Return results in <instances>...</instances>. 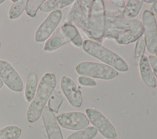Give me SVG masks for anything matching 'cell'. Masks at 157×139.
Wrapping results in <instances>:
<instances>
[{
    "mask_svg": "<svg viewBox=\"0 0 157 139\" xmlns=\"http://www.w3.org/2000/svg\"><path fill=\"white\" fill-rule=\"evenodd\" d=\"M78 82L80 85L85 86H94L97 84L93 78L85 76L78 77Z\"/></svg>",
    "mask_w": 157,
    "mask_h": 139,
    "instance_id": "obj_24",
    "label": "cell"
},
{
    "mask_svg": "<svg viewBox=\"0 0 157 139\" xmlns=\"http://www.w3.org/2000/svg\"><path fill=\"white\" fill-rule=\"evenodd\" d=\"M21 129L16 126H8L0 129V139H18Z\"/></svg>",
    "mask_w": 157,
    "mask_h": 139,
    "instance_id": "obj_20",
    "label": "cell"
},
{
    "mask_svg": "<svg viewBox=\"0 0 157 139\" xmlns=\"http://www.w3.org/2000/svg\"><path fill=\"white\" fill-rule=\"evenodd\" d=\"M82 48L89 55L104 62L105 64L119 72H124L129 70L128 64L122 57L98 42L86 39L83 42Z\"/></svg>",
    "mask_w": 157,
    "mask_h": 139,
    "instance_id": "obj_3",
    "label": "cell"
},
{
    "mask_svg": "<svg viewBox=\"0 0 157 139\" xmlns=\"http://www.w3.org/2000/svg\"><path fill=\"white\" fill-rule=\"evenodd\" d=\"M148 59L153 71L157 75V57L154 55H150Z\"/></svg>",
    "mask_w": 157,
    "mask_h": 139,
    "instance_id": "obj_25",
    "label": "cell"
},
{
    "mask_svg": "<svg viewBox=\"0 0 157 139\" xmlns=\"http://www.w3.org/2000/svg\"><path fill=\"white\" fill-rule=\"evenodd\" d=\"M13 3L12 4L9 12L8 15L10 19L15 20L20 17L23 11L25 9L26 0H18V1H12Z\"/></svg>",
    "mask_w": 157,
    "mask_h": 139,
    "instance_id": "obj_21",
    "label": "cell"
},
{
    "mask_svg": "<svg viewBox=\"0 0 157 139\" xmlns=\"http://www.w3.org/2000/svg\"><path fill=\"white\" fill-rule=\"evenodd\" d=\"M3 85H4V83L2 82V81L1 80V79L0 78V89H1L3 86Z\"/></svg>",
    "mask_w": 157,
    "mask_h": 139,
    "instance_id": "obj_29",
    "label": "cell"
},
{
    "mask_svg": "<svg viewBox=\"0 0 157 139\" xmlns=\"http://www.w3.org/2000/svg\"><path fill=\"white\" fill-rule=\"evenodd\" d=\"M37 86V76L36 73H30L26 81L25 96L27 102H30L33 100Z\"/></svg>",
    "mask_w": 157,
    "mask_h": 139,
    "instance_id": "obj_16",
    "label": "cell"
},
{
    "mask_svg": "<svg viewBox=\"0 0 157 139\" xmlns=\"http://www.w3.org/2000/svg\"><path fill=\"white\" fill-rule=\"evenodd\" d=\"M71 42L75 46L80 47L83 41L77 28L72 23H66L47 40L44 50L52 51Z\"/></svg>",
    "mask_w": 157,
    "mask_h": 139,
    "instance_id": "obj_5",
    "label": "cell"
},
{
    "mask_svg": "<svg viewBox=\"0 0 157 139\" xmlns=\"http://www.w3.org/2000/svg\"><path fill=\"white\" fill-rule=\"evenodd\" d=\"M152 9L153 10V11L155 12V13L157 15V1H156L153 4V6H152Z\"/></svg>",
    "mask_w": 157,
    "mask_h": 139,
    "instance_id": "obj_27",
    "label": "cell"
},
{
    "mask_svg": "<svg viewBox=\"0 0 157 139\" xmlns=\"http://www.w3.org/2000/svg\"><path fill=\"white\" fill-rule=\"evenodd\" d=\"M156 1H154V0H150V1H147V0H145L144 1V2L147 3V4H151V3H154Z\"/></svg>",
    "mask_w": 157,
    "mask_h": 139,
    "instance_id": "obj_28",
    "label": "cell"
},
{
    "mask_svg": "<svg viewBox=\"0 0 157 139\" xmlns=\"http://www.w3.org/2000/svg\"><path fill=\"white\" fill-rule=\"evenodd\" d=\"M0 78L12 91L19 92L23 90L22 79L15 68L7 61L0 60Z\"/></svg>",
    "mask_w": 157,
    "mask_h": 139,
    "instance_id": "obj_10",
    "label": "cell"
},
{
    "mask_svg": "<svg viewBox=\"0 0 157 139\" xmlns=\"http://www.w3.org/2000/svg\"><path fill=\"white\" fill-rule=\"evenodd\" d=\"M56 77L53 73H46L42 76L26 111V119L29 122L33 123L39 119L56 88Z\"/></svg>",
    "mask_w": 157,
    "mask_h": 139,
    "instance_id": "obj_2",
    "label": "cell"
},
{
    "mask_svg": "<svg viewBox=\"0 0 157 139\" xmlns=\"http://www.w3.org/2000/svg\"><path fill=\"white\" fill-rule=\"evenodd\" d=\"M106 13L102 0L91 1L86 17L85 33L94 41H101L104 37Z\"/></svg>",
    "mask_w": 157,
    "mask_h": 139,
    "instance_id": "obj_4",
    "label": "cell"
},
{
    "mask_svg": "<svg viewBox=\"0 0 157 139\" xmlns=\"http://www.w3.org/2000/svg\"><path fill=\"white\" fill-rule=\"evenodd\" d=\"M63 17L60 10L51 12L37 29L35 33V40L37 42H43L48 39L54 32Z\"/></svg>",
    "mask_w": 157,
    "mask_h": 139,
    "instance_id": "obj_11",
    "label": "cell"
},
{
    "mask_svg": "<svg viewBox=\"0 0 157 139\" xmlns=\"http://www.w3.org/2000/svg\"><path fill=\"white\" fill-rule=\"evenodd\" d=\"M144 40L147 51L155 54L157 50V22L154 14L150 10H145L142 15Z\"/></svg>",
    "mask_w": 157,
    "mask_h": 139,
    "instance_id": "obj_8",
    "label": "cell"
},
{
    "mask_svg": "<svg viewBox=\"0 0 157 139\" xmlns=\"http://www.w3.org/2000/svg\"><path fill=\"white\" fill-rule=\"evenodd\" d=\"M74 2V0H47L41 6L40 10L44 12H53L67 7Z\"/></svg>",
    "mask_w": 157,
    "mask_h": 139,
    "instance_id": "obj_17",
    "label": "cell"
},
{
    "mask_svg": "<svg viewBox=\"0 0 157 139\" xmlns=\"http://www.w3.org/2000/svg\"><path fill=\"white\" fill-rule=\"evenodd\" d=\"M89 121L105 138L114 139L117 135L115 127L107 118L100 111L93 108L85 110Z\"/></svg>",
    "mask_w": 157,
    "mask_h": 139,
    "instance_id": "obj_7",
    "label": "cell"
},
{
    "mask_svg": "<svg viewBox=\"0 0 157 139\" xmlns=\"http://www.w3.org/2000/svg\"><path fill=\"white\" fill-rule=\"evenodd\" d=\"M64 97L61 91L57 89L52 93L48 101V107L53 113H58L63 102Z\"/></svg>",
    "mask_w": 157,
    "mask_h": 139,
    "instance_id": "obj_19",
    "label": "cell"
},
{
    "mask_svg": "<svg viewBox=\"0 0 157 139\" xmlns=\"http://www.w3.org/2000/svg\"><path fill=\"white\" fill-rule=\"evenodd\" d=\"M77 73L80 76L92 78L110 80L116 78L118 73L113 67L102 63L91 61H83L75 67Z\"/></svg>",
    "mask_w": 157,
    "mask_h": 139,
    "instance_id": "obj_6",
    "label": "cell"
},
{
    "mask_svg": "<svg viewBox=\"0 0 157 139\" xmlns=\"http://www.w3.org/2000/svg\"><path fill=\"white\" fill-rule=\"evenodd\" d=\"M42 118L48 139H64L55 113L50 110L48 106L44 108Z\"/></svg>",
    "mask_w": 157,
    "mask_h": 139,
    "instance_id": "obj_13",
    "label": "cell"
},
{
    "mask_svg": "<svg viewBox=\"0 0 157 139\" xmlns=\"http://www.w3.org/2000/svg\"><path fill=\"white\" fill-rule=\"evenodd\" d=\"M4 1H4V0H0V5H1V4H2Z\"/></svg>",
    "mask_w": 157,
    "mask_h": 139,
    "instance_id": "obj_30",
    "label": "cell"
},
{
    "mask_svg": "<svg viewBox=\"0 0 157 139\" xmlns=\"http://www.w3.org/2000/svg\"><path fill=\"white\" fill-rule=\"evenodd\" d=\"M139 68L141 79L144 84L148 88H155L156 86L155 77L147 56L144 55L142 58L139 64Z\"/></svg>",
    "mask_w": 157,
    "mask_h": 139,
    "instance_id": "obj_14",
    "label": "cell"
},
{
    "mask_svg": "<svg viewBox=\"0 0 157 139\" xmlns=\"http://www.w3.org/2000/svg\"><path fill=\"white\" fill-rule=\"evenodd\" d=\"M94 126H89L69 135L66 139H93L98 134Z\"/></svg>",
    "mask_w": 157,
    "mask_h": 139,
    "instance_id": "obj_18",
    "label": "cell"
},
{
    "mask_svg": "<svg viewBox=\"0 0 157 139\" xmlns=\"http://www.w3.org/2000/svg\"><path fill=\"white\" fill-rule=\"evenodd\" d=\"M114 139H117V138H114Z\"/></svg>",
    "mask_w": 157,
    "mask_h": 139,
    "instance_id": "obj_33",
    "label": "cell"
},
{
    "mask_svg": "<svg viewBox=\"0 0 157 139\" xmlns=\"http://www.w3.org/2000/svg\"><path fill=\"white\" fill-rule=\"evenodd\" d=\"M0 47H1V43H0Z\"/></svg>",
    "mask_w": 157,
    "mask_h": 139,
    "instance_id": "obj_32",
    "label": "cell"
},
{
    "mask_svg": "<svg viewBox=\"0 0 157 139\" xmlns=\"http://www.w3.org/2000/svg\"><path fill=\"white\" fill-rule=\"evenodd\" d=\"M145 42L144 37L141 36L137 40L133 53V63L135 66H139L145 51Z\"/></svg>",
    "mask_w": 157,
    "mask_h": 139,
    "instance_id": "obj_22",
    "label": "cell"
},
{
    "mask_svg": "<svg viewBox=\"0 0 157 139\" xmlns=\"http://www.w3.org/2000/svg\"><path fill=\"white\" fill-rule=\"evenodd\" d=\"M144 34L142 23L136 19L125 17L119 11L106 13L104 37L112 39L120 45L137 40Z\"/></svg>",
    "mask_w": 157,
    "mask_h": 139,
    "instance_id": "obj_1",
    "label": "cell"
},
{
    "mask_svg": "<svg viewBox=\"0 0 157 139\" xmlns=\"http://www.w3.org/2000/svg\"><path fill=\"white\" fill-rule=\"evenodd\" d=\"M56 120L63 128L71 130H80L87 127L90 124L87 116L79 111L66 112L58 115Z\"/></svg>",
    "mask_w": 157,
    "mask_h": 139,
    "instance_id": "obj_9",
    "label": "cell"
},
{
    "mask_svg": "<svg viewBox=\"0 0 157 139\" xmlns=\"http://www.w3.org/2000/svg\"><path fill=\"white\" fill-rule=\"evenodd\" d=\"M155 55H156V57H157V50H156V52H155Z\"/></svg>",
    "mask_w": 157,
    "mask_h": 139,
    "instance_id": "obj_31",
    "label": "cell"
},
{
    "mask_svg": "<svg viewBox=\"0 0 157 139\" xmlns=\"http://www.w3.org/2000/svg\"><path fill=\"white\" fill-rule=\"evenodd\" d=\"M45 1L44 0H28L26 1L25 11L26 14L31 17H36L37 12Z\"/></svg>",
    "mask_w": 157,
    "mask_h": 139,
    "instance_id": "obj_23",
    "label": "cell"
},
{
    "mask_svg": "<svg viewBox=\"0 0 157 139\" xmlns=\"http://www.w3.org/2000/svg\"><path fill=\"white\" fill-rule=\"evenodd\" d=\"M144 1L142 0H128L123 7L121 13L128 18L134 19L137 16L143 6Z\"/></svg>",
    "mask_w": 157,
    "mask_h": 139,
    "instance_id": "obj_15",
    "label": "cell"
},
{
    "mask_svg": "<svg viewBox=\"0 0 157 139\" xmlns=\"http://www.w3.org/2000/svg\"><path fill=\"white\" fill-rule=\"evenodd\" d=\"M110 2L119 8H123L125 6V1L124 0H111Z\"/></svg>",
    "mask_w": 157,
    "mask_h": 139,
    "instance_id": "obj_26",
    "label": "cell"
},
{
    "mask_svg": "<svg viewBox=\"0 0 157 139\" xmlns=\"http://www.w3.org/2000/svg\"><path fill=\"white\" fill-rule=\"evenodd\" d=\"M60 86L68 102L72 107L79 108L82 106L83 103L82 92L72 78L66 75L63 76L60 80Z\"/></svg>",
    "mask_w": 157,
    "mask_h": 139,
    "instance_id": "obj_12",
    "label": "cell"
}]
</instances>
